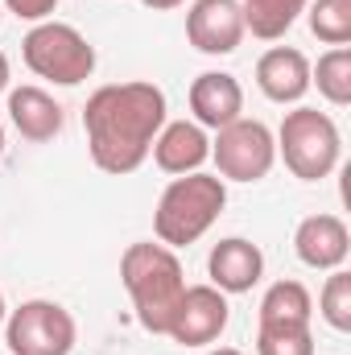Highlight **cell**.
<instances>
[{
    "label": "cell",
    "mask_w": 351,
    "mask_h": 355,
    "mask_svg": "<svg viewBox=\"0 0 351 355\" xmlns=\"http://www.w3.org/2000/svg\"><path fill=\"white\" fill-rule=\"evenodd\" d=\"M166 124V91L157 83H108L87 99L83 128H87L91 162L103 174H132L145 166L153 137Z\"/></svg>",
    "instance_id": "obj_1"
},
{
    "label": "cell",
    "mask_w": 351,
    "mask_h": 355,
    "mask_svg": "<svg viewBox=\"0 0 351 355\" xmlns=\"http://www.w3.org/2000/svg\"><path fill=\"white\" fill-rule=\"evenodd\" d=\"M120 281H124V289H128V297H132L137 322H141L149 335H166L178 302H182V293H186L182 261L174 257V248L153 244V240L128 244L124 257H120Z\"/></svg>",
    "instance_id": "obj_2"
},
{
    "label": "cell",
    "mask_w": 351,
    "mask_h": 355,
    "mask_svg": "<svg viewBox=\"0 0 351 355\" xmlns=\"http://www.w3.org/2000/svg\"><path fill=\"white\" fill-rule=\"evenodd\" d=\"M228 207V182L219 174H182L166 186L157 211H153V232L166 248H186L211 232V223Z\"/></svg>",
    "instance_id": "obj_3"
},
{
    "label": "cell",
    "mask_w": 351,
    "mask_h": 355,
    "mask_svg": "<svg viewBox=\"0 0 351 355\" xmlns=\"http://www.w3.org/2000/svg\"><path fill=\"white\" fill-rule=\"evenodd\" d=\"M277 153L293 178L323 182V178H331V170L339 166V153H343L339 124L318 107H293V112H285V120L277 128Z\"/></svg>",
    "instance_id": "obj_4"
},
{
    "label": "cell",
    "mask_w": 351,
    "mask_h": 355,
    "mask_svg": "<svg viewBox=\"0 0 351 355\" xmlns=\"http://www.w3.org/2000/svg\"><path fill=\"white\" fill-rule=\"evenodd\" d=\"M21 58L37 79L58 87H75L95 71V46L67 21H37L21 42Z\"/></svg>",
    "instance_id": "obj_5"
},
{
    "label": "cell",
    "mask_w": 351,
    "mask_h": 355,
    "mask_svg": "<svg viewBox=\"0 0 351 355\" xmlns=\"http://www.w3.org/2000/svg\"><path fill=\"white\" fill-rule=\"evenodd\" d=\"M75 335H79V327H75L71 310L58 302H46V297L21 302L4 327V343L12 355H71Z\"/></svg>",
    "instance_id": "obj_6"
},
{
    "label": "cell",
    "mask_w": 351,
    "mask_h": 355,
    "mask_svg": "<svg viewBox=\"0 0 351 355\" xmlns=\"http://www.w3.org/2000/svg\"><path fill=\"white\" fill-rule=\"evenodd\" d=\"M211 157L223 182H261L277 162V137L261 120H232L211 141Z\"/></svg>",
    "instance_id": "obj_7"
},
{
    "label": "cell",
    "mask_w": 351,
    "mask_h": 355,
    "mask_svg": "<svg viewBox=\"0 0 351 355\" xmlns=\"http://www.w3.org/2000/svg\"><path fill=\"white\" fill-rule=\"evenodd\" d=\"M228 293H219L215 285H186L166 335L182 347H207L228 331Z\"/></svg>",
    "instance_id": "obj_8"
},
{
    "label": "cell",
    "mask_w": 351,
    "mask_h": 355,
    "mask_svg": "<svg viewBox=\"0 0 351 355\" xmlns=\"http://www.w3.org/2000/svg\"><path fill=\"white\" fill-rule=\"evenodd\" d=\"M244 33L240 0H194L186 12V37L198 54H232Z\"/></svg>",
    "instance_id": "obj_9"
},
{
    "label": "cell",
    "mask_w": 351,
    "mask_h": 355,
    "mask_svg": "<svg viewBox=\"0 0 351 355\" xmlns=\"http://www.w3.org/2000/svg\"><path fill=\"white\" fill-rule=\"evenodd\" d=\"M293 252L310 268H343L351 252V232L339 215H306L293 232Z\"/></svg>",
    "instance_id": "obj_10"
},
{
    "label": "cell",
    "mask_w": 351,
    "mask_h": 355,
    "mask_svg": "<svg viewBox=\"0 0 351 355\" xmlns=\"http://www.w3.org/2000/svg\"><path fill=\"white\" fill-rule=\"evenodd\" d=\"M207 272H211V285L219 293H248L264 272V252L244 236H228L211 248Z\"/></svg>",
    "instance_id": "obj_11"
},
{
    "label": "cell",
    "mask_w": 351,
    "mask_h": 355,
    "mask_svg": "<svg viewBox=\"0 0 351 355\" xmlns=\"http://www.w3.org/2000/svg\"><path fill=\"white\" fill-rule=\"evenodd\" d=\"M149 153H153L157 170H166V174H198V166L211 157V137L194 120H174V124H162Z\"/></svg>",
    "instance_id": "obj_12"
},
{
    "label": "cell",
    "mask_w": 351,
    "mask_h": 355,
    "mask_svg": "<svg viewBox=\"0 0 351 355\" xmlns=\"http://www.w3.org/2000/svg\"><path fill=\"white\" fill-rule=\"evenodd\" d=\"M190 112H194V124L203 128H228L232 120H240L244 112V87L236 83V75H223V71H207L190 83Z\"/></svg>",
    "instance_id": "obj_13"
},
{
    "label": "cell",
    "mask_w": 351,
    "mask_h": 355,
    "mask_svg": "<svg viewBox=\"0 0 351 355\" xmlns=\"http://www.w3.org/2000/svg\"><path fill=\"white\" fill-rule=\"evenodd\" d=\"M257 87L273 103H298L310 91V58L293 46H273L257 62Z\"/></svg>",
    "instance_id": "obj_14"
},
{
    "label": "cell",
    "mask_w": 351,
    "mask_h": 355,
    "mask_svg": "<svg viewBox=\"0 0 351 355\" xmlns=\"http://www.w3.org/2000/svg\"><path fill=\"white\" fill-rule=\"evenodd\" d=\"M8 120L25 141L42 145V141H54L62 132V103L50 91L25 83V87L8 91Z\"/></svg>",
    "instance_id": "obj_15"
},
{
    "label": "cell",
    "mask_w": 351,
    "mask_h": 355,
    "mask_svg": "<svg viewBox=\"0 0 351 355\" xmlns=\"http://www.w3.org/2000/svg\"><path fill=\"white\" fill-rule=\"evenodd\" d=\"M306 4L310 0H240L244 29H252V37H261V42H277L306 12Z\"/></svg>",
    "instance_id": "obj_16"
},
{
    "label": "cell",
    "mask_w": 351,
    "mask_h": 355,
    "mask_svg": "<svg viewBox=\"0 0 351 355\" xmlns=\"http://www.w3.org/2000/svg\"><path fill=\"white\" fill-rule=\"evenodd\" d=\"M310 318H314V302H310V289L302 281L285 277V281L264 289L257 322H302V327H310Z\"/></svg>",
    "instance_id": "obj_17"
},
{
    "label": "cell",
    "mask_w": 351,
    "mask_h": 355,
    "mask_svg": "<svg viewBox=\"0 0 351 355\" xmlns=\"http://www.w3.org/2000/svg\"><path fill=\"white\" fill-rule=\"evenodd\" d=\"M310 87H318V95L335 107L351 103V50L335 46L318 58V67H310Z\"/></svg>",
    "instance_id": "obj_18"
},
{
    "label": "cell",
    "mask_w": 351,
    "mask_h": 355,
    "mask_svg": "<svg viewBox=\"0 0 351 355\" xmlns=\"http://www.w3.org/2000/svg\"><path fill=\"white\" fill-rule=\"evenodd\" d=\"M257 355H314V335L302 322H257Z\"/></svg>",
    "instance_id": "obj_19"
},
{
    "label": "cell",
    "mask_w": 351,
    "mask_h": 355,
    "mask_svg": "<svg viewBox=\"0 0 351 355\" xmlns=\"http://www.w3.org/2000/svg\"><path fill=\"white\" fill-rule=\"evenodd\" d=\"M310 33L327 46L351 42V0H314L310 4Z\"/></svg>",
    "instance_id": "obj_20"
},
{
    "label": "cell",
    "mask_w": 351,
    "mask_h": 355,
    "mask_svg": "<svg viewBox=\"0 0 351 355\" xmlns=\"http://www.w3.org/2000/svg\"><path fill=\"white\" fill-rule=\"evenodd\" d=\"M318 314L327 318V327H335L343 335L351 331V272L331 268V277L318 293Z\"/></svg>",
    "instance_id": "obj_21"
},
{
    "label": "cell",
    "mask_w": 351,
    "mask_h": 355,
    "mask_svg": "<svg viewBox=\"0 0 351 355\" xmlns=\"http://www.w3.org/2000/svg\"><path fill=\"white\" fill-rule=\"evenodd\" d=\"M4 8L21 21H50V12L58 8V0H4Z\"/></svg>",
    "instance_id": "obj_22"
},
{
    "label": "cell",
    "mask_w": 351,
    "mask_h": 355,
    "mask_svg": "<svg viewBox=\"0 0 351 355\" xmlns=\"http://www.w3.org/2000/svg\"><path fill=\"white\" fill-rule=\"evenodd\" d=\"M145 8H178V4H186V0H141Z\"/></svg>",
    "instance_id": "obj_23"
},
{
    "label": "cell",
    "mask_w": 351,
    "mask_h": 355,
    "mask_svg": "<svg viewBox=\"0 0 351 355\" xmlns=\"http://www.w3.org/2000/svg\"><path fill=\"white\" fill-rule=\"evenodd\" d=\"M8 87V58H4V50H0V91Z\"/></svg>",
    "instance_id": "obj_24"
},
{
    "label": "cell",
    "mask_w": 351,
    "mask_h": 355,
    "mask_svg": "<svg viewBox=\"0 0 351 355\" xmlns=\"http://www.w3.org/2000/svg\"><path fill=\"white\" fill-rule=\"evenodd\" d=\"M207 355H244L240 347H219V352H207Z\"/></svg>",
    "instance_id": "obj_25"
},
{
    "label": "cell",
    "mask_w": 351,
    "mask_h": 355,
    "mask_svg": "<svg viewBox=\"0 0 351 355\" xmlns=\"http://www.w3.org/2000/svg\"><path fill=\"white\" fill-rule=\"evenodd\" d=\"M0 157H4V124H0Z\"/></svg>",
    "instance_id": "obj_26"
},
{
    "label": "cell",
    "mask_w": 351,
    "mask_h": 355,
    "mask_svg": "<svg viewBox=\"0 0 351 355\" xmlns=\"http://www.w3.org/2000/svg\"><path fill=\"white\" fill-rule=\"evenodd\" d=\"M0 322H4V293H0Z\"/></svg>",
    "instance_id": "obj_27"
}]
</instances>
